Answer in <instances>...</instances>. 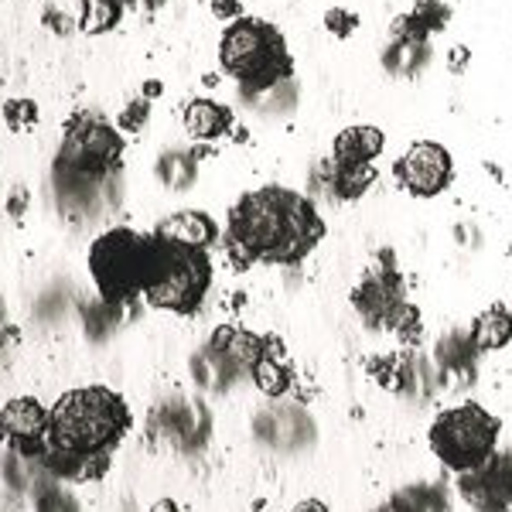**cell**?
Returning a JSON list of instances; mask_svg holds the SVG:
<instances>
[{"label":"cell","instance_id":"obj_27","mask_svg":"<svg viewBox=\"0 0 512 512\" xmlns=\"http://www.w3.org/2000/svg\"><path fill=\"white\" fill-rule=\"evenodd\" d=\"M123 4H127V0H123ZM130 4H140L144 11H154V7H158L161 0H130Z\"/></svg>","mask_w":512,"mask_h":512},{"label":"cell","instance_id":"obj_22","mask_svg":"<svg viewBox=\"0 0 512 512\" xmlns=\"http://www.w3.org/2000/svg\"><path fill=\"white\" fill-rule=\"evenodd\" d=\"M355 24H359V18L349 11H342V7H335V11L325 14V28L332 31L335 38H349V31H355Z\"/></svg>","mask_w":512,"mask_h":512},{"label":"cell","instance_id":"obj_17","mask_svg":"<svg viewBox=\"0 0 512 512\" xmlns=\"http://www.w3.org/2000/svg\"><path fill=\"white\" fill-rule=\"evenodd\" d=\"M379 512H448V495L441 485H407L393 492Z\"/></svg>","mask_w":512,"mask_h":512},{"label":"cell","instance_id":"obj_6","mask_svg":"<svg viewBox=\"0 0 512 512\" xmlns=\"http://www.w3.org/2000/svg\"><path fill=\"white\" fill-rule=\"evenodd\" d=\"M499 437H502V420L492 410H485L482 403L468 400L458 403V407L441 410L431 420L427 444H431L434 458L448 472L465 475L472 468L485 465L499 451Z\"/></svg>","mask_w":512,"mask_h":512},{"label":"cell","instance_id":"obj_24","mask_svg":"<svg viewBox=\"0 0 512 512\" xmlns=\"http://www.w3.org/2000/svg\"><path fill=\"white\" fill-rule=\"evenodd\" d=\"M212 11H216L219 18H236V14H239V0H212Z\"/></svg>","mask_w":512,"mask_h":512},{"label":"cell","instance_id":"obj_18","mask_svg":"<svg viewBox=\"0 0 512 512\" xmlns=\"http://www.w3.org/2000/svg\"><path fill=\"white\" fill-rule=\"evenodd\" d=\"M277 355H280V342L277 338H270L267 352H263L260 359L250 366L253 383L260 386V393H267V396H284L287 390H291V369H287Z\"/></svg>","mask_w":512,"mask_h":512},{"label":"cell","instance_id":"obj_21","mask_svg":"<svg viewBox=\"0 0 512 512\" xmlns=\"http://www.w3.org/2000/svg\"><path fill=\"white\" fill-rule=\"evenodd\" d=\"M4 120L11 130H31L38 123V106L31 103V99H7Z\"/></svg>","mask_w":512,"mask_h":512},{"label":"cell","instance_id":"obj_26","mask_svg":"<svg viewBox=\"0 0 512 512\" xmlns=\"http://www.w3.org/2000/svg\"><path fill=\"white\" fill-rule=\"evenodd\" d=\"M151 512H181V509H178L175 499H161V502H154Z\"/></svg>","mask_w":512,"mask_h":512},{"label":"cell","instance_id":"obj_23","mask_svg":"<svg viewBox=\"0 0 512 512\" xmlns=\"http://www.w3.org/2000/svg\"><path fill=\"white\" fill-rule=\"evenodd\" d=\"M144 117H147V103H134V106H127V110H123L120 127L123 130H140V127H144Z\"/></svg>","mask_w":512,"mask_h":512},{"label":"cell","instance_id":"obj_20","mask_svg":"<svg viewBox=\"0 0 512 512\" xmlns=\"http://www.w3.org/2000/svg\"><path fill=\"white\" fill-rule=\"evenodd\" d=\"M376 181V168L366 164V168H335V195L338 198H362L369 192V185Z\"/></svg>","mask_w":512,"mask_h":512},{"label":"cell","instance_id":"obj_11","mask_svg":"<svg viewBox=\"0 0 512 512\" xmlns=\"http://www.w3.org/2000/svg\"><path fill=\"white\" fill-rule=\"evenodd\" d=\"M0 441L24 458L38 461L48 441V410L35 396H14L0 407Z\"/></svg>","mask_w":512,"mask_h":512},{"label":"cell","instance_id":"obj_9","mask_svg":"<svg viewBox=\"0 0 512 512\" xmlns=\"http://www.w3.org/2000/svg\"><path fill=\"white\" fill-rule=\"evenodd\" d=\"M451 154L437 140H417L400 161L393 164V175L414 198H434L451 185Z\"/></svg>","mask_w":512,"mask_h":512},{"label":"cell","instance_id":"obj_10","mask_svg":"<svg viewBox=\"0 0 512 512\" xmlns=\"http://www.w3.org/2000/svg\"><path fill=\"white\" fill-rule=\"evenodd\" d=\"M458 495L475 512H512V451H495L485 465L458 475Z\"/></svg>","mask_w":512,"mask_h":512},{"label":"cell","instance_id":"obj_8","mask_svg":"<svg viewBox=\"0 0 512 512\" xmlns=\"http://www.w3.org/2000/svg\"><path fill=\"white\" fill-rule=\"evenodd\" d=\"M352 308L369 328H393L407 315V291H403V277L393 263V253H383L379 267L366 274L359 287L352 291Z\"/></svg>","mask_w":512,"mask_h":512},{"label":"cell","instance_id":"obj_2","mask_svg":"<svg viewBox=\"0 0 512 512\" xmlns=\"http://www.w3.org/2000/svg\"><path fill=\"white\" fill-rule=\"evenodd\" d=\"M321 239L325 222L315 202L291 188H256L229 209L226 250L239 270L253 263H301Z\"/></svg>","mask_w":512,"mask_h":512},{"label":"cell","instance_id":"obj_16","mask_svg":"<svg viewBox=\"0 0 512 512\" xmlns=\"http://www.w3.org/2000/svg\"><path fill=\"white\" fill-rule=\"evenodd\" d=\"M472 342L478 352H499L512 342V311H506L502 304H492L489 311H482L472 321Z\"/></svg>","mask_w":512,"mask_h":512},{"label":"cell","instance_id":"obj_12","mask_svg":"<svg viewBox=\"0 0 512 512\" xmlns=\"http://www.w3.org/2000/svg\"><path fill=\"white\" fill-rule=\"evenodd\" d=\"M154 233H158L161 239H171V243L195 246V250H209V246L219 239V226H216V219L205 216V212L185 209V212H175V216L158 222Z\"/></svg>","mask_w":512,"mask_h":512},{"label":"cell","instance_id":"obj_19","mask_svg":"<svg viewBox=\"0 0 512 512\" xmlns=\"http://www.w3.org/2000/svg\"><path fill=\"white\" fill-rule=\"evenodd\" d=\"M123 0H79V31L82 35H106L123 18Z\"/></svg>","mask_w":512,"mask_h":512},{"label":"cell","instance_id":"obj_15","mask_svg":"<svg viewBox=\"0 0 512 512\" xmlns=\"http://www.w3.org/2000/svg\"><path fill=\"white\" fill-rule=\"evenodd\" d=\"M185 130L198 140H216L233 130V110L212 99H192L185 106Z\"/></svg>","mask_w":512,"mask_h":512},{"label":"cell","instance_id":"obj_14","mask_svg":"<svg viewBox=\"0 0 512 512\" xmlns=\"http://www.w3.org/2000/svg\"><path fill=\"white\" fill-rule=\"evenodd\" d=\"M267 342H270V338L250 335V332H243V328H219V332L212 335L209 352L219 355V359H226L229 366H246V369H250L253 362L267 352Z\"/></svg>","mask_w":512,"mask_h":512},{"label":"cell","instance_id":"obj_3","mask_svg":"<svg viewBox=\"0 0 512 512\" xmlns=\"http://www.w3.org/2000/svg\"><path fill=\"white\" fill-rule=\"evenodd\" d=\"M161 260V236L158 233H137V229L117 226L106 229L103 236L89 246V274L99 297L113 308L144 297L154 270Z\"/></svg>","mask_w":512,"mask_h":512},{"label":"cell","instance_id":"obj_5","mask_svg":"<svg viewBox=\"0 0 512 512\" xmlns=\"http://www.w3.org/2000/svg\"><path fill=\"white\" fill-rule=\"evenodd\" d=\"M219 62L229 79H236L246 93H263L277 82L294 76V62L284 35L260 18H236L222 31Z\"/></svg>","mask_w":512,"mask_h":512},{"label":"cell","instance_id":"obj_7","mask_svg":"<svg viewBox=\"0 0 512 512\" xmlns=\"http://www.w3.org/2000/svg\"><path fill=\"white\" fill-rule=\"evenodd\" d=\"M209 287H212L209 250H195V246L161 239V260L144 291V301L158 311H171V315H195L202 308Z\"/></svg>","mask_w":512,"mask_h":512},{"label":"cell","instance_id":"obj_25","mask_svg":"<svg viewBox=\"0 0 512 512\" xmlns=\"http://www.w3.org/2000/svg\"><path fill=\"white\" fill-rule=\"evenodd\" d=\"M294 512H332V509H328L321 499H304V502H297Z\"/></svg>","mask_w":512,"mask_h":512},{"label":"cell","instance_id":"obj_1","mask_svg":"<svg viewBox=\"0 0 512 512\" xmlns=\"http://www.w3.org/2000/svg\"><path fill=\"white\" fill-rule=\"evenodd\" d=\"M130 424V407L110 386L69 390L48 410V441L38 461L65 482L103 478Z\"/></svg>","mask_w":512,"mask_h":512},{"label":"cell","instance_id":"obj_4","mask_svg":"<svg viewBox=\"0 0 512 512\" xmlns=\"http://www.w3.org/2000/svg\"><path fill=\"white\" fill-rule=\"evenodd\" d=\"M123 137L106 117L76 113L65 123L59 158H55V185L65 198L93 192L120 168Z\"/></svg>","mask_w":512,"mask_h":512},{"label":"cell","instance_id":"obj_13","mask_svg":"<svg viewBox=\"0 0 512 512\" xmlns=\"http://www.w3.org/2000/svg\"><path fill=\"white\" fill-rule=\"evenodd\" d=\"M386 147V134L379 127H349L335 137V168H366Z\"/></svg>","mask_w":512,"mask_h":512}]
</instances>
